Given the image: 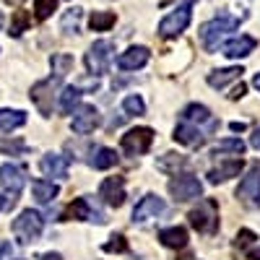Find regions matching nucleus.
Segmentation results:
<instances>
[{
    "instance_id": "nucleus-1",
    "label": "nucleus",
    "mask_w": 260,
    "mask_h": 260,
    "mask_svg": "<svg viewBox=\"0 0 260 260\" xmlns=\"http://www.w3.org/2000/svg\"><path fill=\"white\" fill-rule=\"evenodd\" d=\"M237 26H240V18H234V16H229V13H219L216 18H211L208 24H203V26H201L203 47H206L208 52L219 50L221 37H224V34H229V31H234Z\"/></svg>"
},
{
    "instance_id": "nucleus-2",
    "label": "nucleus",
    "mask_w": 260,
    "mask_h": 260,
    "mask_svg": "<svg viewBox=\"0 0 260 260\" xmlns=\"http://www.w3.org/2000/svg\"><path fill=\"white\" fill-rule=\"evenodd\" d=\"M11 229H13V234L18 237L21 245H31V242H37L39 237H42V229H45V219H42L37 211L26 208V211H21L16 219H13Z\"/></svg>"
},
{
    "instance_id": "nucleus-3",
    "label": "nucleus",
    "mask_w": 260,
    "mask_h": 260,
    "mask_svg": "<svg viewBox=\"0 0 260 260\" xmlns=\"http://www.w3.org/2000/svg\"><path fill=\"white\" fill-rule=\"evenodd\" d=\"M187 219H190L192 229L201 232V234L219 232V203H216L213 198H203L198 203V208H192L187 213Z\"/></svg>"
},
{
    "instance_id": "nucleus-4",
    "label": "nucleus",
    "mask_w": 260,
    "mask_h": 260,
    "mask_svg": "<svg viewBox=\"0 0 260 260\" xmlns=\"http://www.w3.org/2000/svg\"><path fill=\"white\" fill-rule=\"evenodd\" d=\"M60 221H94V224H104L107 216L104 211L89 198V195H81V198H76L68 208L62 211V219Z\"/></svg>"
},
{
    "instance_id": "nucleus-5",
    "label": "nucleus",
    "mask_w": 260,
    "mask_h": 260,
    "mask_svg": "<svg viewBox=\"0 0 260 260\" xmlns=\"http://www.w3.org/2000/svg\"><path fill=\"white\" fill-rule=\"evenodd\" d=\"M24 185H26V172L21 167H16V164H3L0 167V187L6 190V206L8 208L16 206Z\"/></svg>"
},
{
    "instance_id": "nucleus-6",
    "label": "nucleus",
    "mask_w": 260,
    "mask_h": 260,
    "mask_svg": "<svg viewBox=\"0 0 260 260\" xmlns=\"http://www.w3.org/2000/svg\"><path fill=\"white\" fill-rule=\"evenodd\" d=\"M190 18H192V0L182 3L177 11H172L169 16H164V18L159 21V37H164V39H175V37H180V34L187 29Z\"/></svg>"
},
{
    "instance_id": "nucleus-7",
    "label": "nucleus",
    "mask_w": 260,
    "mask_h": 260,
    "mask_svg": "<svg viewBox=\"0 0 260 260\" xmlns=\"http://www.w3.org/2000/svg\"><path fill=\"white\" fill-rule=\"evenodd\" d=\"M60 76H52V78H45L31 86V102L37 104V110L42 117H50L52 115V107H55V91L60 89Z\"/></svg>"
},
{
    "instance_id": "nucleus-8",
    "label": "nucleus",
    "mask_w": 260,
    "mask_h": 260,
    "mask_svg": "<svg viewBox=\"0 0 260 260\" xmlns=\"http://www.w3.org/2000/svg\"><path fill=\"white\" fill-rule=\"evenodd\" d=\"M112 52H115V45L110 39H99L89 47L86 52V68H89L91 76H104L110 71V60H112Z\"/></svg>"
},
{
    "instance_id": "nucleus-9",
    "label": "nucleus",
    "mask_w": 260,
    "mask_h": 260,
    "mask_svg": "<svg viewBox=\"0 0 260 260\" xmlns=\"http://www.w3.org/2000/svg\"><path fill=\"white\" fill-rule=\"evenodd\" d=\"M237 201L247 208H260V164H252V169L242 177L237 187Z\"/></svg>"
},
{
    "instance_id": "nucleus-10",
    "label": "nucleus",
    "mask_w": 260,
    "mask_h": 260,
    "mask_svg": "<svg viewBox=\"0 0 260 260\" xmlns=\"http://www.w3.org/2000/svg\"><path fill=\"white\" fill-rule=\"evenodd\" d=\"M122 151L127 156H143L148 154L151 143H154V130L151 127H133L122 136Z\"/></svg>"
},
{
    "instance_id": "nucleus-11",
    "label": "nucleus",
    "mask_w": 260,
    "mask_h": 260,
    "mask_svg": "<svg viewBox=\"0 0 260 260\" xmlns=\"http://www.w3.org/2000/svg\"><path fill=\"white\" fill-rule=\"evenodd\" d=\"M169 192H172V198L185 203V201H195V198H201V192H203V185L198 177H192V175H177L175 180H169Z\"/></svg>"
},
{
    "instance_id": "nucleus-12",
    "label": "nucleus",
    "mask_w": 260,
    "mask_h": 260,
    "mask_svg": "<svg viewBox=\"0 0 260 260\" xmlns=\"http://www.w3.org/2000/svg\"><path fill=\"white\" fill-rule=\"evenodd\" d=\"M99 125H102V115H99V110H96L94 104H81V107H76L73 122H71L73 133H78V136L94 133Z\"/></svg>"
},
{
    "instance_id": "nucleus-13",
    "label": "nucleus",
    "mask_w": 260,
    "mask_h": 260,
    "mask_svg": "<svg viewBox=\"0 0 260 260\" xmlns=\"http://www.w3.org/2000/svg\"><path fill=\"white\" fill-rule=\"evenodd\" d=\"M161 211H164V201L159 198V195L148 192V195H143V198L136 203V208H133V224H143L148 219H156Z\"/></svg>"
},
{
    "instance_id": "nucleus-14",
    "label": "nucleus",
    "mask_w": 260,
    "mask_h": 260,
    "mask_svg": "<svg viewBox=\"0 0 260 260\" xmlns=\"http://www.w3.org/2000/svg\"><path fill=\"white\" fill-rule=\"evenodd\" d=\"M172 138H175L177 143H182V146H187V148H201L206 143V133L195 122H187V120H182L175 127V136Z\"/></svg>"
},
{
    "instance_id": "nucleus-15",
    "label": "nucleus",
    "mask_w": 260,
    "mask_h": 260,
    "mask_svg": "<svg viewBox=\"0 0 260 260\" xmlns=\"http://www.w3.org/2000/svg\"><path fill=\"white\" fill-rule=\"evenodd\" d=\"M99 195L104 198L107 206H112V208H120L125 203V180L122 177H107L99 187Z\"/></svg>"
},
{
    "instance_id": "nucleus-16",
    "label": "nucleus",
    "mask_w": 260,
    "mask_h": 260,
    "mask_svg": "<svg viewBox=\"0 0 260 260\" xmlns=\"http://www.w3.org/2000/svg\"><path fill=\"white\" fill-rule=\"evenodd\" d=\"M148 57H151L148 47H127L125 52L117 55V68L120 71H138L148 62Z\"/></svg>"
},
{
    "instance_id": "nucleus-17",
    "label": "nucleus",
    "mask_w": 260,
    "mask_h": 260,
    "mask_svg": "<svg viewBox=\"0 0 260 260\" xmlns=\"http://www.w3.org/2000/svg\"><path fill=\"white\" fill-rule=\"evenodd\" d=\"M257 47V39H252V37H234V39H229L226 45L221 47V55H226V57H232V60H240V57H247L252 50Z\"/></svg>"
},
{
    "instance_id": "nucleus-18",
    "label": "nucleus",
    "mask_w": 260,
    "mask_h": 260,
    "mask_svg": "<svg viewBox=\"0 0 260 260\" xmlns=\"http://www.w3.org/2000/svg\"><path fill=\"white\" fill-rule=\"evenodd\" d=\"M242 167H245L242 159H229V161L213 167V169L208 172V182H211V185H219V182H226V180H232V177H240Z\"/></svg>"
},
{
    "instance_id": "nucleus-19",
    "label": "nucleus",
    "mask_w": 260,
    "mask_h": 260,
    "mask_svg": "<svg viewBox=\"0 0 260 260\" xmlns=\"http://www.w3.org/2000/svg\"><path fill=\"white\" fill-rule=\"evenodd\" d=\"M39 169L45 172L47 177L65 180V177H68V159L60 156V154H45L42 161H39Z\"/></svg>"
},
{
    "instance_id": "nucleus-20",
    "label": "nucleus",
    "mask_w": 260,
    "mask_h": 260,
    "mask_svg": "<svg viewBox=\"0 0 260 260\" xmlns=\"http://www.w3.org/2000/svg\"><path fill=\"white\" fill-rule=\"evenodd\" d=\"M182 120H187V122H195V125H206L208 130H216L219 127V122H216V117L211 115V110L208 107H203V104H187L185 110H182Z\"/></svg>"
},
{
    "instance_id": "nucleus-21",
    "label": "nucleus",
    "mask_w": 260,
    "mask_h": 260,
    "mask_svg": "<svg viewBox=\"0 0 260 260\" xmlns=\"http://www.w3.org/2000/svg\"><path fill=\"white\" fill-rule=\"evenodd\" d=\"M31 192H34V201H37V203L47 206V203H52V201L57 198L60 187H57L52 180H34V182H31Z\"/></svg>"
},
{
    "instance_id": "nucleus-22",
    "label": "nucleus",
    "mask_w": 260,
    "mask_h": 260,
    "mask_svg": "<svg viewBox=\"0 0 260 260\" xmlns=\"http://www.w3.org/2000/svg\"><path fill=\"white\" fill-rule=\"evenodd\" d=\"M242 68L240 65H232V68H221V71H211L208 73V86L211 89H224V86L229 81H237V78H242Z\"/></svg>"
},
{
    "instance_id": "nucleus-23",
    "label": "nucleus",
    "mask_w": 260,
    "mask_h": 260,
    "mask_svg": "<svg viewBox=\"0 0 260 260\" xmlns=\"http://www.w3.org/2000/svg\"><path fill=\"white\" fill-rule=\"evenodd\" d=\"M159 240L164 247H172V250H182L187 245V229L185 226H169V229H161L159 232Z\"/></svg>"
},
{
    "instance_id": "nucleus-24",
    "label": "nucleus",
    "mask_w": 260,
    "mask_h": 260,
    "mask_svg": "<svg viewBox=\"0 0 260 260\" xmlns=\"http://www.w3.org/2000/svg\"><path fill=\"white\" fill-rule=\"evenodd\" d=\"M26 125V112L24 110H0V130H18Z\"/></svg>"
},
{
    "instance_id": "nucleus-25",
    "label": "nucleus",
    "mask_w": 260,
    "mask_h": 260,
    "mask_svg": "<svg viewBox=\"0 0 260 260\" xmlns=\"http://www.w3.org/2000/svg\"><path fill=\"white\" fill-rule=\"evenodd\" d=\"M81 96H83L81 86H65L62 94H60V110H62L65 115H73V110L78 107Z\"/></svg>"
},
{
    "instance_id": "nucleus-26",
    "label": "nucleus",
    "mask_w": 260,
    "mask_h": 260,
    "mask_svg": "<svg viewBox=\"0 0 260 260\" xmlns=\"http://www.w3.org/2000/svg\"><path fill=\"white\" fill-rule=\"evenodd\" d=\"M187 164H190V159L182 156V154H164V156H159V161H156V167H159L161 172H167V175H177V169H185Z\"/></svg>"
},
{
    "instance_id": "nucleus-27",
    "label": "nucleus",
    "mask_w": 260,
    "mask_h": 260,
    "mask_svg": "<svg viewBox=\"0 0 260 260\" xmlns=\"http://www.w3.org/2000/svg\"><path fill=\"white\" fill-rule=\"evenodd\" d=\"M89 164L94 167V169H112L115 164H117V154L112 148H96L94 154H91V159H89Z\"/></svg>"
},
{
    "instance_id": "nucleus-28",
    "label": "nucleus",
    "mask_w": 260,
    "mask_h": 260,
    "mask_svg": "<svg viewBox=\"0 0 260 260\" xmlns=\"http://www.w3.org/2000/svg\"><path fill=\"white\" fill-rule=\"evenodd\" d=\"M115 21H117V16L112 11H94L89 18V26H91V31H110L115 26Z\"/></svg>"
},
{
    "instance_id": "nucleus-29",
    "label": "nucleus",
    "mask_w": 260,
    "mask_h": 260,
    "mask_svg": "<svg viewBox=\"0 0 260 260\" xmlns=\"http://www.w3.org/2000/svg\"><path fill=\"white\" fill-rule=\"evenodd\" d=\"M211 154L213 156H219V154H234V156H242L245 154V143L240 138H224L219 141L213 148H211Z\"/></svg>"
},
{
    "instance_id": "nucleus-30",
    "label": "nucleus",
    "mask_w": 260,
    "mask_h": 260,
    "mask_svg": "<svg viewBox=\"0 0 260 260\" xmlns=\"http://www.w3.org/2000/svg\"><path fill=\"white\" fill-rule=\"evenodd\" d=\"M50 65H52V73L65 78L71 71H73V55H65V52H57L50 57Z\"/></svg>"
},
{
    "instance_id": "nucleus-31",
    "label": "nucleus",
    "mask_w": 260,
    "mask_h": 260,
    "mask_svg": "<svg viewBox=\"0 0 260 260\" xmlns=\"http://www.w3.org/2000/svg\"><path fill=\"white\" fill-rule=\"evenodd\" d=\"M81 16H83L81 8L65 11V16H62V21H60V29H62L65 34H78V29H81Z\"/></svg>"
},
{
    "instance_id": "nucleus-32",
    "label": "nucleus",
    "mask_w": 260,
    "mask_h": 260,
    "mask_svg": "<svg viewBox=\"0 0 260 260\" xmlns=\"http://www.w3.org/2000/svg\"><path fill=\"white\" fill-rule=\"evenodd\" d=\"M31 24V13L29 11H16L13 13V18H11V37H21L26 31V26Z\"/></svg>"
},
{
    "instance_id": "nucleus-33",
    "label": "nucleus",
    "mask_w": 260,
    "mask_h": 260,
    "mask_svg": "<svg viewBox=\"0 0 260 260\" xmlns=\"http://www.w3.org/2000/svg\"><path fill=\"white\" fill-rule=\"evenodd\" d=\"M29 146L18 138H0V154H11V156H18V154H26Z\"/></svg>"
},
{
    "instance_id": "nucleus-34",
    "label": "nucleus",
    "mask_w": 260,
    "mask_h": 260,
    "mask_svg": "<svg viewBox=\"0 0 260 260\" xmlns=\"http://www.w3.org/2000/svg\"><path fill=\"white\" fill-rule=\"evenodd\" d=\"M122 110L127 112V115H143L146 112V104H143V99L138 96V94H130V96H125L122 99Z\"/></svg>"
},
{
    "instance_id": "nucleus-35",
    "label": "nucleus",
    "mask_w": 260,
    "mask_h": 260,
    "mask_svg": "<svg viewBox=\"0 0 260 260\" xmlns=\"http://www.w3.org/2000/svg\"><path fill=\"white\" fill-rule=\"evenodd\" d=\"M57 8V0H34V18L45 21L52 16V11Z\"/></svg>"
},
{
    "instance_id": "nucleus-36",
    "label": "nucleus",
    "mask_w": 260,
    "mask_h": 260,
    "mask_svg": "<svg viewBox=\"0 0 260 260\" xmlns=\"http://www.w3.org/2000/svg\"><path fill=\"white\" fill-rule=\"evenodd\" d=\"M255 242H260V240H257V234L250 232V229H240L237 237H234V247H240V250H250V245H255Z\"/></svg>"
},
{
    "instance_id": "nucleus-37",
    "label": "nucleus",
    "mask_w": 260,
    "mask_h": 260,
    "mask_svg": "<svg viewBox=\"0 0 260 260\" xmlns=\"http://www.w3.org/2000/svg\"><path fill=\"white\" fill-rule=\"evenodd\" d=\"M102 250L104 252H127V240L122 234H115V237H110V242H104Z\"/></svg>"
},
{
    "instance_id": "nucleus-38",
    "label": "nucleus",
    "mask_w": 260,
    "mask_h": 260,
    "mask_svg": "<svg viewBox=\"0 0 260 260\" xmlns=\"http://www.w3.org/2000/svg\"><path fill=\"white\" fill-rule=\"evenodd\" d=\"M245 91H247V86H245V83L240 81V83H237V86H234V89H232V94H229V99H232V102H237V99H242V96H245Z\"/></svg>"
},
{
    "instance_id": "nucleus-39",
    "label": "nucleus",
    "mask_w": 260,
    "mask_h": 260,
    "mask_svg": "<svg viewBox=\"0 0 260 260\" xmlns=\"http://www.w3.org/2000/svg\"><path fill=\"white\" fill-rule=\"evenodd\" d=\"M11 255V242H6V240H0V260H6Z\"/></svg>"
},
{
    "instance_id": "nucleus-40",
    "label": "nucleus",
    "mask_w": 260,
    "mask_h": 260,
    "mask_svg": "<svg viewBox=\"0 0 260 260\" xmlns=\"http://www.w3.org/2000/svg\"><path fill=\"white\" fill-rule=\"evenodd\" d=\"M250 146H252V148H257V151H260V127H257V130H255V133H252V136H250Z\"/></svg>"
},
{
    "instance_id": "nucleus-41",
    "label": "nucleus",
    "mask_w": 260,
    "mask_h": 260,
    "mask_svg": "<svg viewBox=\"0 0 260 260\" xmlns=\"http://www.w3.org/2000/svg\"><path fill=\"white\" fill-rule=\"evenodd\" d=\"M245 255L250 260H260V247H252V250H245Z\"/></svg>"
},
{
    "instance_id": "nucleus-42",
    "label": "nucleus",
    "mask_w": 260,
    "mask_h": 260,
    "mask_svg": "<svg viewBox=\"0 0 260 260\" xmlns=\"http://www.w3.org/2000/svg\"><path fill=\"white\" fill-rule=\"evenodd\" d=\"M39 260H62V255H60V252H45Z\"/></svg>"
},
{
    "instance_id": "nucleus-43",
    "label": "nucleus",
    "mask_w": 260,
    "mask_h": 260,
    "mask_svg": "<svg viewBox=\"0 0 260 260\" xmlns=\"http://www.w3.org/2000/svg\"><path fill=\"white\" fill-rule=\"evenodd\" d=\"M229 127H232V130H234V133H242V130H245V127H247V125H245V122H232V125H229Z\"/></svg>"
},
{
    "instance_id": "nucleus-44",
    "label": "nucleus",
    "mask_w": 260,
    "mask_h": 260,
    "mask_svg": "<svg viewBox=\"0 0 260 260\" xmlns=\"http://www.w3.org/2000/svg\"><path fill=\"white\" fill-rule=\"evenodd\" d=\"M252 86H255V89H257V91H260V73H257V76H255V78H252Z\"/></svg>"
},
{
    "instance_id": "nucleus-45",
    "label": "nucleus",
    "mask_w": 260,
    "mask_h": 260,
    "mask_svg": "<svg viewBox=\"0 0 260 260\" xmlns=\"http://www.w3.org/2000/svg\"><path fill=\"white\" fill-rule=\"evenodd\" d=\"M3 208H6V201H3V198H0V211H3Z\"/></svg>"
},
{
    "instance_id": "nucleus-46",
    "label": "nucleus",
    "mask_w": 260,
    "mask_h": 260,
    "mask_svg": "<svg viewBox=\"0 0 260 260\" xmlns=\"http://www.w3.org/2000/svg\"><path fill=\"white\" fill-rule=\"evenodd\" d=\"M3 21H6V18H3V13H0V29H3Z\"/></svg>"
},
{
    "instance_id": "nucleus-47",
    "label": "nucleus",
    "mask_w": 260,
    "mask_h": 260,
    "mask_svg": "<svg viewBox=\"0 0 260 260\" xmlns=\"http://www.w3.org/2000/svg\"><path fill=\"white\" fill-rule=\"evenodd\" d=\"M6 3H21V0H6Z\"/></svg>"
},
{
    "instance_id": "nucleus-48",
    "label": "nucleus",
    "mask_w": 260,
    "mask_h": 260,
    "mask_svg": "<svg viewBox=\"0 0 260 260\" xmlns=\"http://www.w3.org/2000/svg\"><path fill=\"white\" fill-rule=\"evenodd\" d=\"M18 260H24V257H18Z\"/></svg>"
}]
</instances>
